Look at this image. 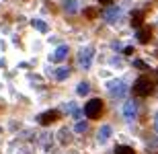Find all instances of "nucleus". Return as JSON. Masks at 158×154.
<instances>
[{
	"label": "nucleus",
	"mask_w": 158,
	"mask_h": 154,
	"mask_svg": "<svg viewBox=\"0 0 158 154\" xmlns=\"http://www.w3.org/2000/svg\"><path fill=\"white\" fill-rule=\"evenodd\" d=\"M152 39V29L150 27H142V29H138V41L140 43H148Z\"/></svg>",
	"instance_id": "8"
},
{
	"label": "nucleus",
	"mask_w": 158,
	"mask_h": 154,
	"mask_svg": "<svg viewBox=\"0 0 158 154\" xmlns=\"http://www.w3.org/2000/svg\"><path fill=\"white\" fill-rule=\"evenodd\" d=\"M152 90H154V84H152V80H150V78L142 76V78H138V80H135V84H134V95H138V97H150V95H152Z\"/></svg>",
	"instance_id": "2"
},
{
	"label": "nucleus",
	"mask_w": 158,
	"mask_h": 154,
	"mask_svg": "<svg viewBox=\"0 0 158 154\" xmlns=\"http://www.w3.org/2000/svg\"><path fill=\"white\" fill-rule=\"evenodd\" d=\"M31 25H33L39 33H45V31H47V25L43 23V21H39V19H33V21H31Z\"/></svg>",
	"instance_id": "12"
},
{
	"label": "nucleus",
	"mask_w": 158,
	"mask_h": 154,
	"mask_svg": "<svg viewBox=\"0 0 158 154\" xmlns=\"http://www.w3.org/2000/svg\"><path fill=\"white\" fill-rule=\"evenodd\" d=\"M60 119V113L58 111H45L39 115V123L41 125H52L53 121H58Z\"/></svg>",
	"instance_id": "4"
},
{
	"label": "nucleus",
	"mask_w": 158,
	"mask_h": 154,
	"mask_svg": "<svg viewBox=\"0 0 158 154\" xmlns=\"http://www.w3.org/2000/svg\"><path fill=\"white\" fill-rule=\"evenodd\" d=\"M115 154H135V152H134L131 146H117V148H115Z\"/></svg>",
	"instance_id": "15"
},
{
	"label": "nucleus",
	"mask_w": 158,
	"mask_h": 154,
	"mask_svg": "<svg viewBox=\"0 0 158 154\" xmlns=\"http://www.w3.org/2000/svg\"><path fill=\"white\" fill-rule=\"evenodd\" d=\"M99 2H101V4H111L113 0H99Z\"/></svg>",
	"instance_id": "21"
},
{
	"label": "nucleus",
	"mask_w": 158,
	"mask_h": 154,
	"mask_svg": "<svg viewBox=\"0 0 158 154\" xmlns=\"http://www.w3.org/2000/svg\"><path fill=\"white\" fill-rule=\"evenodd\" d=\"M86 127H88V125L84 123V121H78V123L74 125V131H76V134H84V131H86Z\"/></svg>",
	"instance_id": "17"
},
{
	"label": "nucleus",
	"mask_w": 158,
	"mask_h": 154,
	"mask_svg": "<svg viewBox=\"0 0 158 154\" xmlns=\"http://www.w3.org/2000/svg\"><path fill=\"white\" fill-rule=\"evenodd\" d=\"M154 125H156V130H158V113L154 115Z\"/></svg>",
	"instance_id": "22"
},
{
	"label": "nucleus",
	"mask_w": 158,
	"mask_h": 154,
	"mask_svg": "<svg viewBox=\"0 0 158 154\" xmlns=\"http://www.w3.org/2000/svg\"><path fill=\"white\" fill-rule=\"evenodd\" d=\"M156 76H158V70H156Z\"/></svg>",
	"instance_id": "23"
},
{
	"label": "nucleus",
	"mask_w": 158,
	"mask_h": 154,
	"mask_svg": "<svg viewBox=\"0 0 158 154\" xmlns=\"http://www.w3.org/2000/svg\"><path fill=\"white\" fill-rule=\"evenodd\" d=\"M134 66H135V68H140V70H148V64L144 62V60H135Z\"/></svg>",
	"instance_id": "19"
},
{
	"label": "nucleus",
	"mask_w": 158,
	"mask_h": 154,
	"mask_svg": "<svg viewBox=\"0 0 158 154\" xmlns=\"http://www.w3.org/2000/svg\"><path fill=\"white\" fill-rule=\"evenodd\" d=\"M119 15H121V10H119V8H109L103 17H105V21H109V23H115V21L119 19Z\"/></svg>",
	"instance_id": "9"
},
{
	"label": "nucleus",
	"mask_w": 158,
	"mask_h": 154,
	"mask_svg": "<svg viewBox=\"0 0 158 154\" xmlns=\"http://www.w3.org/2000/svg\"><path fill=\"white\" fill-rule=\"evenodd\" d=\"M131 27H134V29H142V27H144V10H134L131 12Z\"/></svg>",
	"instance_id": "6"
},
{
	"label": "nucleus",
	"mask_w": 158,
	"mask_h": 154,
	"mask_svg": "<svg viewBox=\"0 0 158 154\" xmlns=\"http://www.w3.org/2000/svg\"><path fill=\"white\" fill-rule=\"evenodd\" d=\"M111 138V125H103L99 131V142H107Z\"/></svg>",
	"instance_id": "11"
},
{
	"label": "nucleus",
	"mask_w": 158,
	"mask_h": 154,
	"mask_svg": "<svg viewBox=\"0 0 158 154\" xmlns=\"http://www.w3.org/2000/svg\"><path fill=\"white\" fill-rule=\"evenodd\" d=\"M109 90H111L113 97H123L125 93H127V84L121 82V80H119V82H111L109 84Z\"/></svg>",
	"instance_id": "5"
},
{
	"label": "nucleus",
	"mask_w": 158,
	"mask_h": 154,
	"mask_svg": "<svg viewBox=\"0 0 158 154\" xmlns=\"http://www.w3.org/2000/svg\"><path fill=\"white\" fill-rule=\"evenodd\" d=\"M68 74H70V70H68V68H60V70H56V78H58V80H66V78H68Z\"/></svg>",
	"instance_id": "14"
},
{
	"label": "nucleus",
	"mask_w": 158,
	"mask_h": 154,
	"mask_svg": "<svg viewBox=\"0 0 158 154\" xmlns=\"http://www.w3.org/2000/svg\"><path fill=\"white\" fill-rule=\"evenodd\" d=\"M135 113H138V105H135L134 101H127L123 105V115H125V119H134Z\"/></svg>",
	"instance_id": "7"
},
{
	"label": "nucleus",
	"mask_w": 158,
	"mask_h": 154,
	"mask_svg": "<svg viewBox=\"0 0 158 154\" xmlns=\"http://www.w3.org/2000/svg\"><path fill=\"white\" fill-rule=\"evenodd\" d=\"M103 113H105V103L101 101V99H90L84 105V115L88 119H99Z\"/></svg>",
	"instance_id": "1"
},
{
	"label": "nucleus",
	"mask_w": 158,
	"mask_h": 154,
	"mask_svg": "<svg viewBox=\"0 0 158 154\" xmlns=\"http://www.w3.org/2000/svg\"><path fill=\"white\" fill-rule=\"evenodd\" d=\"M93 56H94V49L90 48V45H86L84 49H80V53H78V62H80V66L90 68V64H93Z\"/></svg>",
	"instance_id": "3"
},
{
	"label": "nucleus",
	"mask_w": 158,
	"mask_h": 154,
	"mask_svg": "<svg viewBox=\"0 0 158 154\" xmlns=\"http://www.w3.org/2000/svg\"><path fill=\"white\" fill-rule=\"evenodd\" d=\"M123 53H125V56H131V53H134V48H125V49H123Z\"/></svg>",
	"instance_id": "20"
},
{
	"label": "nucleus",
	"mask_w": 158,
	"mask_h": 154,
	"mask_svg": "<svg viewBox=\"0 0 158 154\" xmlns=\"http://www.w3.org/2000/svg\"><path fill=\"white\" fill-rule=\"evenodd\" d=\"M66 56H68V45H60L53 53V62H62V60H66Z\"/></svg>",
	"instance_id": "10"
},
{
	"label": "nucleus",
	"mask_w": 158,
	"mask_h": 154,
	"mask_svg": "<svg viewBox=\"0 0 158 154\" xmlns=\"http://www.w3.org/2000/svg\"><path fill=\"white\" fill-rule=\"evenodd\" d=\"M66 12H76L78 10V4H76V0H70V2H66L64 4Z\"/></svg>",
	"instance_id": "16"
},
{
	"label": "nucleus",
	"mask_w": 158,
	"mask_h": 154,
	"mask_svg": "<svg viewBox=\"0 0 158 154\" xmlns=\"http://www.w3.org/2000/svg\"><path fill=\"white\" fill-rule=\"evenodd\" d=\"M84 15H86V19H97V15H99V10L90 6V8H86V10H84Z\"/></svg>",
	"instance_id": "18"
},
{
	"label": "nucleus",
	"mask_w": 158,
	"mask_h": 154,
	"mask_svg": "<svg viewBox=\"0 0 158 154\" xmlns=\"http://www.w3.org/2000/svg\"><path fill=\"white\" fill-rule=\"evenodd\" d=\"M88 90H90V84H88V82H80L76 86V93H78V95H88Z\"/></svg>",
	"instance_id": "13"
}]
</instances>
